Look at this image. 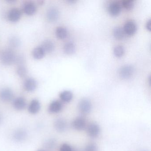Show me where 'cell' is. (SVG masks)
<instances>
[{"label": "cell", "instance_id": "cell-1", "mask_svg": "<svg viewBox=\"0 0 151 151\" xmlns=\"http://www.w3.org/2000/svg\"><path fill=\"white\" fill-rule=\"evenodd\" d=\"M16 59L14 52L10 49L4 50L0 55V61L4 65H11L16 61Z\"/></svg>", "mask_w": 151, "mask_h": 151}, {"label": "cell", "instance_id": "cell-2", "mask_svg": "<svg viewBox=\"0 0 151 151\" xmlns=\"http://www.w3.org/2000/svg\"><path fill=\"white\" fill-rule=\"evenodd\" d=\"M134 71V68L132 65L129 64L123 65L119 69V76L123 79H127L132 76Z\"/></svg>", "mask_w": 151, "mask_h": 151}, {"label": "cell", "instance_id": "cell-3", "mask_svg": "<svg viewBox=\"0 0 151 151\" xmlns=\"http://www.w3.org/2000/svg\"><path fill=\"white\" fill-rule=\"evenodd\" d=\"M78 109L81 114H87L91 110V103L88 99H82L78 103Z\"/></svg>", "mask_w": 151, "mask_h": 151}, {"label": "cell", "instance_id": "cell-4", "mask_svg": "<svg viewBox=\"0 0 151 151\" xmlns=\"http://www.w3.org/2000/svg\"><path fill=\"white\" fill-rule=\"evenodd\" d=\"M86 131L89 137L92 138H94L97 137L99 134L100 132V128L98 124L92 123L87 126Z\"/></svg>", "mask_w": 151, "mask_h": 151}, {"label": "cell", "instance_id": "cell-5", "mask_svg": "<svg viewBox=\"0 0 151 151\" xmlns=\"http://www.w3.org/2000/svg\"><path fill=\"white\" fill-rule=\"evenodd\" d=\"M71 126L76 130H83L86 126V121L83 117L79 116L76 118L72 122Z\"/></svg>", "mask_w": 151, "mask_h": 151}, {"label": "cell", "instance_id": "cell-6", "mask_svg": "<svg viewBox=\"0 0 151 151\" xmlns=\"http://www.w3.org/2000/svg\"><path fill=\"white\" fill-rule=\"evenodd\" d=\"M46 16L48 21L51 22H56L59 18V9L56 7H51L47 9Z\"/></svg>", "mask_w": 151, "mask_h": 151}, {"label": "cell", "instance_id": "cell-7", "mask_svg": "<svg viewBox=\"0 0 151 151\" xmlns=\"http://www.w3.org/2000/svg\"><path fill=\"white\" fill-rule=\"evenodd\" d=\"M54 127L58 132H64L67 129V122L63 118H57L54 122Z\"/></svg>", "mask_w": 151, "mask_h": 151}, {"label": "cell", "instance_id": "cell-8", "mask_svg": "<svg viewBox=\"0 0 151 151\" xmlns=\"http://www.w3.org/2000/svg\"><path fill=\"white\" fill-rule=\"evenodd\" d=\"M123 29L125 34L128 35H132L137 31V25L135 22L132 20H129L126 22Z\"/></svg>", "mask_w": 151, "mask_h": 151}, {"label": "cell", "instance_id": "cell-9", "mask_svg": "<svg viewBox=\"0 0 151 151\" xmlns=\"http://www.w3.org/2000/svg\"><path fill=\"white\" fill-rule=\"evenodd\" d=\"M122 5L117 1H114L110 3L108 6L109 14L113 16H116L119 14L122 10Z\"/></svg>", "mask_w": 151, "mask_h": 151}, {"label": "cell", "instance_id": "cell-10", "mask_svg": "<svg viewBox=\"0 0 151 151\" xmlns=\"http://www.w3.org/2000/svg\"><path fill=\"white\" fill-rule=\"evenodd\" d=\"M14 96L13 91L9 88H4L0 91V98L3 101L6 102L12 100Z\"/></svg>", "mask_w": 151, "mask_h": 151}, {"label": "cell", "instance_id": "cell-11", "mask_svg": "<svg viewBox=\"0 0 151 151\" xmlns=\"http://www.w3.org/2000/svg\"><path fill=\"white\" fill-rule=\"evenodd\" d=\"M63 108L62 103L59 100L53 101L48 106V112L51 114H56L61 111Z\"/></svg>", "mask_w": 151, "mask_h": 151}, {"label": "cell", "instance_id": "cell-12", "mask_svg": "<svg viewBox=\"0 0 151 151\" xmlns=\"http://www.w3.org/2000/svg\"><path fill=\"white\" fill-rule=\"evenodd\" d=\"M22 13L18 9L14 8L11 9L8 14V18L10 22H16L19 21L21 18Z\"/></svg>", "mask_w": 151, "mask_h": 151}, {"label": "cell", "instance_id": "cell-13", "mask_svg": "<svg viewBox=\"0 0 151 151\" xmlns=\"http://www.w3.org/2000/svg\"><path fill=\"white\" fill-rule=\"evenodd\" d=\"M23 10L27 15L31 16L34 14L37 10L36 5L31 1L25 2L23 6Z\"/></svg>", "mask_w": 151, "mask_h": 151}, {"label": "cell", "instance_id": "cell-14", "mask_svg": "<svg viewBox=\"0 0 151 151\" xmlns=\"http://www.w3.org/2000/svg\"><path fill=\"white\" fill-rule=\"evenodd\" d=\"M37 87V82L34 78H27L24 83V89L28 92H33Z\"/></svg>", "mask_w": 151, "mask_h": 151}, {"label": "cell", "instance_id": "cell-15", "mask_svg": "<svg viewBox=\"0 0 151 151\" xmlns=\"http://www.w3.org/2000/svg\"><path fill=\"white\" fill-rule=\"evenodd\" d=\"M41 108L40 102L37 99L32 100L28 107V111L30 114H35L39 112Z\"/></svg>", "mask_w": 151, "mask_h": 151}, {"label": "cell", "instance_id": "cell-16", "mask_svg": "<svg viewBox=\"0 0 151 151\" xmlns=\"http://www.w3.org/2000/svg\"><path fill=\"white\" fill-rule=\"evenodd\" d=\"M13 105L14 108L16 110H23L26 106V100L23 97H18L14 100Z\"/></svg>", "mask_w": 151, "mask_h": 151}, {"label": "cell", "instance_id": "cell-17", "mask_svg": "<svg viewBox=\"0 0 151 151\" xmlns=\"http://www.w3.org/2000/svg\"><path fill=\"white\" fill-rule=\"evenodd\" d=\"M45 53H51L54 50L55 45L53 42L50 40H44L41 46Z\"/></svg>", "mask_w": 151, "mask_h": 151}, {"label": "cell", "instance_id": "cell-18", "mask_svg": "<svg viewBox=\"0 0 151 151\" xmlns=\"http://www.w3.org/2000/svg\"><path fill=\"white\" fill-rule=\"evenodd\" d=\"M27 137V132L25 130L22 129L17 130L14 134V138L15 140L18 142L23 141L26 139Z\"/></svg>", "mask_w": 151, "mask_h": 151}, {"label": "cell", "instance_id": "cell-19", "mask_svg": "<svg viewBox=\"0 0 151 151\" xmlns=\"http://www.w3.org/2000/svg\"><path fill=\"white\" fill-rule=\"evenodd\" d=\"M73 93L70 91H64L60 94V99L64 102H69L73 98Z\"/></svg>", "mask_w": 151, "mask_h": 151}, {"label": "cell", "instance_id": "cell-20", "mask_svg": "<svg viewBox=\"0 0 151 151\" xmlns=\"http://www.w3.org/2000/svg\"><path fill=\"white\" fill-rule=\"evenodd\" d=\"M45 52L41 46L35 47L32 51V55L35 59L40 60L45 56Z\"/></svg>", "mask_w": 151, "mask_h": 151}, {"label": "cell", "instance_id": "cell-21", "mask_svg": "<svg viewBox=\"0 0 151 151\" xmlns=\"http://www.w3.org/2000/svg\"><path fill=\"white\" fill-rule=\"evenodd\" d=\"M76 50V46L73 42H67L64 45L63 47L64 52L67 54H72L75 52Z\"/></svg>", "mask_w": 151, "mask_h": 151}, {"label": "cell", "instance_id": "cell-22", "mask_svg": "<svg viewBox=\"0 0 151 151\" xmlns=\"http://www.w3.org/2000/svg\"><path fill=\"white\" fill-rule=\"evenodd\" d=\"M113 34L116 39L122 40L124 38L125 33L122 28L117 26L114 28Z\"/></svg>", "mask_w": 151, "mask_h": 151}, {"label": "cell", "instance_id": "cell-23", "mask_svg": "<svg viewBox=\"0 0 151 151\" xmlns=\"http://www.w3.org/2000/svg\"><path fill=\"white\" fill-rule=\"evenodd\" d=\"M68 30L66 28L62 26H60L56 28L55 34L58 38L63 39L68 36Z\"/></svg>", "mask_w": 151, "mask_h": 151}, {"label": "cell", "instance_id": "cell-24", "mask_svg": "<svg viewBox=\"0 0 151 151\" xmlns=\"http://www.w3.org/2000/svg\"><path fill=\"white\" fill-rule=\"evenodd\" d=\"M124 52V49L123 47L121 45L116 46L114 49V53L117 57H121L123 55Z\"/></svg>", "mask_w": 151, "mask_h": 151}, {"label": "cell", "instance_id": "cell-25", "mask_svg": "<svg viewBox=\"0 0 151 151\" xmlns=\"http://www.w3.org/2000/svg\"><path fill=\"white\" fill-rule=\"evenodd\" d=\"M17 73L18 76L21 78H24L26 76L27 74V70L26 68L23 64L19 65L17 67Z\"/></svg>", "mask_w": 151, "mask_h": 151}, {"label": "cell", "instance_id": "cell-26", "mask_svg": "<svg viewBox=\"0 0 151 151\" xmlns=\"http://www.w3.org/2000/svg\"><path fill=\"white\" fill-rule=\"evenodd\" d=\"M134 1L132 0H124L122 1V6L127 10H131L134 6Z\"/></svg>", "mask_w": 151, "mask_h": 151}, {"label": "cell", "instance_id": "cell-27", "mask_svg": "<svg viewBox=\"0 0 151 151\" xmlns=\"http://www.w3.org/2000/svg\"><path fill=\"white\" fill-rule=\"evenodd\" d=\"M9 42L10 45L14 47H18L21 43L20 40L15 37H12L9 40Z\"/></svg>", "mask_w": 151, "mask_h": 151}, {"label": "cell", "instance_id": "cell-28", "mask_svg": "<svg viewBox=\"0 0 151 151\" xmlns=\"http://www.w3.org/2000/svg\"><path fill=\"white\" fill-rule=\"evenodd\" d=\"M45 145L46 148L52 149L56 145V141L54 139H50L45 142Z\"/></svg>", "mask_w": 151, "mask_h": 151}, {"label": "cell", "instance_id": "cell-29", "mask_svg": "<svg viewBox=\"0 0 151 151\" xmlns=\"http://www.w3.org/2000/svg\"><path fill=\"white\" fill-rule=\"evenodd\" d=\"M73 149L68 144H62L60 147V151H73Z\"/></svg>", "mask_w": 151, "mask_h": 151}, {"label": "cell", "instance_id": "cell-30", "mask_svg": "<svg viewBox=\"0 0 151 151\" xmlns=\"http://www.w3.org/2000/svg\"><path fill=\"white\" fill-rule=\"evenodd\" d=\"M85 151H98V148L95 144H90L86 146Z\"/></svg>", "mask_w": 151, "mask_h": 151}, {"label": "cell", "instance_id": "cell-31", "mask_svg": "<svg viewBox=\"0 0 151 151\" xmlns=\"http://www.w3.org/2000/svg\"><path fill=\"white\" fill-rule=\"evenodd\" d=\"M146 29L149 31H151V20L150 19H149L147 22L146 24Z\"/></svg>", "mask_w": 151, "mask_h": 151}, {"label": "cell", "instance_id": "cell-32", "mask_svg": "<svg viewBox=\"0 0 151 151\" xmlns=\"http://www.w3.org/2000/svg\"><path fill=\"white\" fill-rule=\"evenodd\" d=\"M2 116L1 115V114L0 113V124L2 122Z\"/></svg>", "mask_w": 151, "mask_h": 151}, {"label": "cell", "instance_id": "cell-33", "mask_svg": "<svg viewBox=\"0 0 151 151\" xmlns=\"http://www.w3.org/2000/svg\"><path fill=\"white\" fill-rule=\"evenodd\" d=\"M37 151H44V150H37Z\"/></svg>", "mask_w": 151, "mask_h": 151}, {"label": "cell", "instance_id": "cell-34", "mask_svg": "<svg viewBox=\"0 0 151 151\" xmlns=\"http://www.w3.org/2000/svg\"><path fill=\"white\" fill-rule=\"evenodd\" d=\"M73 151H76V150H74V149H73Z\"/></svg>", "mask_w": 151, "mask_h": 151}, {"label": "cell", "instance_id": "cell-35", "mask_svg": "<svg viewBox=\"0 0 151 151\" xmlns=\"http://www.w3.org/2000/svg\"></svg>", "mask_w": 151, "mask_h": 151}]
</instances>
